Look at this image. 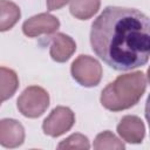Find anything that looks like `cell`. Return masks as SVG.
Segmentation results:
<instances>
[{
	"label": "cell",
	"mask_w": 150,
	"mask_h": 150,
	"mask_svg": "<svg viewBox=\"0 0 150 150\" xmlns=\"http://www.w3.org/2000/svg\"><path fill=\"white\" fill-rule=\"evenodd\" d=\"M90 45L115 70L142 67L150 59V18L135 8L108 6L91 25Z\"/></svg>",
	"instance_id": "1"
},
{
	"label": "cell",
	"mask_w": 150,
	"mask_h": 150,
	"mask_svg": "<svg viewBox=\"0 0 150 150\" xmlns=\"http://www.w3.org/2000/svg\"><path fill=\"white\" fill-rule=\"evenodd\" d=\"M146 88L145 75L142 71H134L120 75L110 82L101 93V104L111 111H121L135 105Z\"/></svg>",
	"instance_id": "2"
},
{
	"label": "cell",
	"mask_w": 150,
	"mask_h": 150,
	"mask_svg": "<svg viewBox=\"0 0 150 150\" xmlns=\"http://www.w3.org/2000/svg\"><path fill=\"white\" fill-rule=\"evenodd\" d=\"M49 105V94L39 86L27 87L16 101L19 111L28 118L41 116Z\"/></svg>",
	"instance_id": "3"
},
{
	"label": "cell",
	"mask_w": 150,
	"mask_h": 150,
	"mask_svg": "<svg viewBox=\"0 0 150 150\" xmlns=\"http://www.w3.org/2000/svg\"><path fill=\"white\" fill-rule=\"evenodd\" d=\"M70 71L74 80L83 87H95L102 79L101 63L89 55L77 56L71 63Z\"/></svg>",
	"instance_id": "4"
},
{
	"label": "cell",
	"mask_w": 150,
	"mask_h": 150,
	"mask_svg": "<svg viewBox=\"0 0 150 150\" xmlns=\"http://www.w3.org/2000/svg\"><path fill=\"white\" fill-rule=\"evenodd\" d=\"M75 123V115L68 107L59 105L45 118L42 130L50 137H59L69 131Z\"/></svg>",
	"instance_id": "5"
},
{
	"label": "cell",
	"mask_w": 150,
	"mask_h": 150,
	"mask_svg": "<svg viewBox=\"0 0 150 150\" xmlns=\"http://www.w3.org/2000/svg\"><path fill=\"white\" fill-rule=\"evenodd\" d=\"M60 27V21L57 18L49 13L36 14L22 25V32L28 38H36L40 35H49L55 33Z\"/></svg>",
	"instance_id": "6"
},
{
	"label": "cell",
	"mask_w": 150,
	"mask_h": 150,
	"mask_svg": "<svg viewBox=\"0 0 150 150\" xmlns=\"http://www.w3.org/2000/svg\"><path fill=\"white\" fill-rule=\"evenodd\" d=\"M117 134L128 143L138 144L145 135V127L138 116L127 115L117 124Z\"/></svg>",
	"instance_id": "7"
},
{
	"label": "cell",
	"mask_w": 150,
	"mask_h": 150,
	"mask_svg": "<svg viewBox=\"0 0 150 150\" xmlns=\"http://www.w3.org/2000/svg\"><path fill=\"white\" fill-rule=\"evenodd\" d=\"M25 141V129L20 122L13 118H4L0 122V144L5 148H16Z\"/></svg>",
	"instance_id": "8"
},
{
	"label": "cell",
	"mask_w": 150,
	"mask_h": 150,
	"mask_svg": "<svg viewBox=\"0 0 150 150\" xmlns=\"http://www.w3.org/2000/svg\"><path fill=\"white\" fill-rule=\"evenodd\" d=\"M76 50L75 41L63 33H56L50 41V56L56 62H66Z\"/></svg>",
	"instance_id": "9"
},
{
	"label": "cell",
	"mask_w": 150,
	"mask_h": 150,
	"mask_svg": "<svg viewBox=\"0 0 150 150\" xmlns=\"http://www.w3.org/2000/svg\"><path fill=\"white\" fill-rule=\"evenodd\" d=\"M101 0H70L69 11L79 20H88L100 9Z\"/></svg>",
	"instance_id": "10"
},
{
	"label": "cell",
	"mask_w": 150,
	"mask_h": 150,
	"mask_svg": "<svg viewBox=\"0 0 150 150\" xmlns=\"http://www.w3.org/2000/svg\"><path fill=\"white\" fill-rule=\"evenodd\" d=\"M21 12L18 5L8 0L0 1V30L11 29L20 19Z\"/></svg>",
	"instance_id": "11"
},
{
	"label": "cell",
	"mask_w": 150,
	"mask_h": 150,
	"mask_svg": "<svg viewBox=\"0 0 150 150\" xmlns=\"http://www.w3.org/2000/svg\"><path fill=\"white\" fill-rule=\"evenodd\" d=\"M1 79V102L12 97L19 87V79L14 70L6 67L0 68Z\"/></svg>",
	"instance_id": "12"
},
{
	"label": "cell",
	"mask_w": 150,
	"mask_h": 150,
	"mask_svg": "<svg viewBox=\"0 0 150 150\" xmlns=\"http://www.w3.org/2000/svg\"><path fill=\"white\" fill-rule=\"evenodd\" d=\"M94 149L96 150H102V149H118L123 150L125 145L109 130H105L101 134H98L94 141L93 144Z\"/></svg>",
	"instance_id": "13"
},
{
	"label": "cell",
	"mask_w": 150,
	"mask_h": 150,
	"mask_svg": "<svg viewBox=\"0 0 150 150\" xmlns=\"http://www.w3.org/2000/svg\"><path fill=\"white\" fill-rule=\"evenodd\" d=\"M89 148H90L89 141L82 134H73L57 145V149H89Z\"/></svg>",
	"instance_id": "14"
},
{
	"label": "cell",
	"mask_w": 150,
	"mask_h": 150,
	"mask_svg": "<svg viewBox=\"0 0 150 150\" xmlns=\"http://www.w3.org/2000/svg\"><path fill=\"white\" fill-rule=\"evenodd\" d=\"M70 0H46L48 11H57L66 6Z\"/></svg>",
	"instance_id": "15"
},
{
	"label": "cell",
	"mask_w": 150,
	"mask_h": 150,
	"mask_svg": "<svg viewBox=\"0 0 150 150\" xmlns=\"http://www.w3.org/2000/svg\"><path fill=\"white\" fill-rule=\"evenodd\" d=\"M145 118L148 121V124H149V129H150V94L146 98V102H145Z\"/></svg>",
	"instance_id": "16"
},
{
	"label": "cell",
	"mask_w": 150,
	"mask_h": 150,
	"mask_svg": "<svg viewBox=\"0 0 150 150\" xmlns=\"http://www.w3.org/2000/svg\"><path fill=\"white\" fill-rule=\"evenodd\" d=\"M146 74H148V80H149V82H150V67L148 68V71H146Z\"/></svg>",
	"instance_id": "17"
}]
</instances>
